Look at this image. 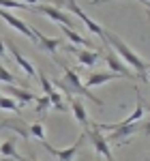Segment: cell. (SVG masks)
Wrapping results in <instances>:
<instances>
[{
    "mask_svg": "<svg viewBox=\"0 0 150 161\" xmlns=\"http://www.w3.org/2000/svg\"><path fill=\"white\" fill-rule=\"evenodd\" d=\"M105 43H107V45H112V50L122 58V62L131 64V67L137 71V77L142 80V82H146V80H148V77H146V67H148V64L142 60L137 54L131 50L122 39L118 37V35H114V32H110V30H105Z\"/></svg>",
    "mask_w": 150,
    "mask_h": 161,
    "instance_id": "6da1fadb",
    "label": "cell"
},
{
    "mask_svg": "<svg viewBox=\"0 0 150 161\" xmlns=\"http://www.w3.org/2000/svg\"><path fill=\"white\" fill-rule=\"evenodd\" d=\"M56 62L60 64V69L64 71V82H56V86L62 90L67 97H71V95H79V97H88V99L92 101V103H97V105H103V101L99 99V97H94L90 90H88L84 84H82V80H79V75H77V71H73L69 64H64L58 56H56Z\"/></svg>",
    "mask_w": 150,
    "mask_h": 161,
    "instance_id": "7a4b0ae2",
    "label": "cell"
},
{
    "mask_svg": "<svg viewBox=\"0 0 150 161\" xmlns=\"http://www.w3.org/2000/svg\"><path fill=\"white\" fill-rule=\"evenodd\" d=\"M84 140H86V131H82V136L77 137V140H75L69 148H54L51 144H47V140H45V142H41V146L47 150L50 155H54V157H56V161H75V155L79 153L82 144H84Z\"/></svg>",
    "mask_w": 150,
    "mask_h": 161,
    "instance_id": "3957f363",
    "label": "cell"
},
{
    "mask_svg": "<svg viewBox=\"0 0 150 161\" xmlns=\"http://www.w3.org/2000/svg\"><path fill=\"white\" fill-rule=\"evenodd\" d=\"M30 11L50 17L51 22H56L58 26H69V28H71V26L75 24L73 17H71L69 13H64L62 9H58V7H43V4H39V7H30Z\"/></svg>",
    "mask_w": 150,
    "mask_h": 161,
    "instance_id": "277c9868",
    "label": "cell"
},
{
    "mask_svg": "<svg viewBox=\"0 0 150 161\" xmlns=\"http://www.w3.org/2000/svg\"><path fill=\"white\" fill-rule=\"evenodd\" d=\"M86 137H90V142L94 144L99 157H105V161H114V155H112V150H110V146H107L110 142H107V137L103 136V131H99L94 125H90V129L86 131Z\"/></svg>",
    "mask_w": 150,
    "mask_h": 161,
    "instance_id": "5b68a950",
    "label": "cell"
},
{
    "mask_svg": "<svg viewBox=\"0 0 150 161\" xmlns=\"http://www.w3.org/2000/svg\"><path fill=\"white\" fill-rule=\"evenodd\" d=\"M64 2L69 4V9H71V11H73L75 15H77V17L82 19V24L86 26V28L90 30V32H92V35H97L99 39H103V41H105V28H101V26L97 24V22H94L92 17H88L86 11H82V7H79V4H77L75 0H64Z\"/></svg>",
    "mask_w": 150,
    "mask_h": 161,
    "instance_id": "8992f818",
    "label": "cell"
},
{
    "mask_svg": "<svg viewBox=\"0 0 150 161\" xmlns=\"http://www.w3.org/2000/svg\"><path fill=\"white\" fill-rule=\"evenodd\" d=\"M142 127H144V125H139V120H137V123H131V125H125V127H118V129L110 131L107 142H116V146H122V144L129 142V137H131V136L139 133Z\"/></svg>",
    "mask_w": 150,
    "mask_h": 161,
    "instance_id": "52a82bcc",
    "label": "cell"
},
{
    "mask_svg": "<svg viewBox=\"0 0 150 161\" xmlns=\"http://www.w3.org/2000/svg\"><path fill=\"white\" fill-rule=\"evenodd\" d=\"M0 19H4L7 24L11 26V28H15L17 32H22L24 37H28V39H32L35 41V35H32V28L26 24L24 19H19L17 15H13L11 11H7V9H0Z\"/></svg>",
    "mask_w": 150,
    "mask_h": 161,
    "instance_id": "ba28073f",
    "label": "cell"
},
{
    "mask_svg": "<svg viewBox=\"0 0 150 161\" xmlns=\"http://www.w3.org/2000/svg\"><path fill=\"white\" fill-rule=\"evenodd\" d=\"M64 50L71 52V54H75V58H77V62L82 64V67H94L97 64V60H99V54L92 50H86V47H73V45H64Z\"/></svg>",
    "mask_w": 150,
    "mask_h": 161,
    "instance_id": "9c48e42d",
    "label": "cell"
},
{
    "mask_svg": "<svg viewBox=\"0 0 150 161\" xmlns=\"http://www.w3.org/2000/svg\"><path fill=\"white\" fill-rule=\"evenodd\" d=\"M105 62H107L110 71L118 73L120 77H129V80H133V77H135V75H131V71L126 69V64L122 62V58H120V56H118L114 50H107V52H105Z\"/></svg>",
    "mask_w": 150,
    "mask_h": 161,
    "instance_id": "30bf717a",
    "label": "cell"
},
{
    "mask_svg": "<svg viewBox=\"0 0 150 161\" xmlns=\"http://www.w3.org/2000/svg\"><path fill=\"white\" fill-rule=\"evenodd\" d=\"M32 35H35V39H39V47L43 52H47V54H51V58H56V50L60 47V45H64L62 39H54V37H47V35H43L41 30H32Z\"/></svg>",
    "mask_w": 150,
    "mask_h": 161,
    "instance_id": "8fae6325",
    "label": "cell"
},
{
    "mask_svg": "<svg viewBox=\"0 0 150 161\" xmlns=\"http://www.w3.org/2000/svg\"><path fill=\"white\" fill-rule=\"evenodd\" d=\"M144 112H146V110H144V105H142V101H139V105H137L133 112H131L129 116H126L125 120H120V123H112V125H94V127H97L99 131H114V129H118V127H125V125L137 123L139 118L144 116Z\"/></svg>",
    "mask_w": 150,
    "mask_h": 161,
    "instance_id": "7c38bea8",
    "label": "cell"
},
{
    "mask_svg": "<svg viewBox=\"0 0 150 161\" xmlns=\"http://www.w3.org/2000/svg\"><path fill=\"white\" fill-rule=\"evenodd\" d=\"M69 103H71V110L75 114V120L84 127V131L90 129V118H88V112H86V105L82 103V99H77V97H69Z\"/></svg>",
    "mask_w": 150,
    "mask_h": 161,
    "instance_id": "4fadbf2b",
    "label": "cell"
},
{
    "mask_svg": "<svg viewBox=\"0 0 150 161\" xmlns=\"http://www.w3.org/2000/svg\"><path fill=\"white\" fill-rule=\"evenodd\" d=\"M7 50L11 52L13 60H15L17 64H19V67H22V69H24L28 77H35V73H37V71H35V67H32V64L28 62V58H24V54H22V52L17 50V45H15L13 41H9V43H7Z\"/></svg>",
    "mask_w": 150,
    "mask_h": 161,
    "instance_id": "5bb4252c",
    "label": "cell"
},
{
    "mask_svg": "<svg viewBox=\"0 0 150 161\" xmlns=\"http://www.w3.org/2000/svg\"><path fill=\"white\" fill-rule=\"evenodd\" d=\"M4 92L13 95L15 99L19 101V105H22V108H24L26 103H30V101H35V99H37V95H35V92H30V90H26V88H19V86H11V84H7Z\"/></svg>",
    "mask_w": 150,
    "mask_h": 161,
    "instance_id": "9a60e30c",
    "label": "cell"
},
{
    "mask_svg": "<svg viewBox=\"0 0 150 161\" xmlns=\"http://www.w3.org/2000/svg\"><path fill=\"white\" fill-rule=\"evenodd\" d=\"M120 75L114 73V71H97V73H92L90 77L86 80V88H94V86H101V84H105V82H112V80H118Z\"/></svg>",
    "mask_w": 150,
    "mask_h": 161,
    "instance_id": "2e32d148",
    "label": "cell"
},
{
    "mask_svg": "<svg viewBox=\"0 0 150 161\" xmlns=\"http://www.w3.org/2000/svg\"><path fill=\"white\" fill-rule=\"evenodd\" d=\"M60 30H62L64 39H69L73 45H79V47H92V41L90 39H84L79 32H75V30H71L69 26H60Z\"/></svg>",
    "mask_w": 150,
    "mask_h": 161,
    "instance_id": "e0dca14e",
    "label": "cell"
},
{
    "mask_svg": "<svg viewBox=\"0 0 150 161\" xmlns=\"http://www.w3.org/2000/svg\"><path fill=\"white\" fill-rule=\"evenodd\" d=\"M0 129H13V131H17L24 140H30V131H28V125L24 120H2Z\"/></svg>",
    "mask_w": 150,
    "mask_h": 161,
    "instance_id": "ac0fdd59",
    "label": "cell"
},
{
    "mask_svg": "<svg viewBox=\"0 0 150 161\" xmlns=\"http://www.w3.org/2000/svg\"><path fill=\"white\" fill-rule=\"evenodd\" d=\"M0 157H4V159H15V157H17L15 137H9L7 142H2V144H0Z\"/></svg>",
    "mask_w": 150,
    "mask_h": 161,
    "instance_id": "d6986e66",
    "label": "cell"
},
{
    "mask_svg": "<svg viewBox=\"0 0 150 161\" xmlns=\"http://www.w3.org/2000/svg\"><path fill=\"white\" fill-rule=\"evenodd\" d=\"M28 131H30V137H37L39 142H45V127H43V123L28 125Z\"/></svg>",
    "mask_w": 150,
    "mask_h": 161,
    "instance_id": "ffe728a7",
    "label": "cell"
},
{
    "mask_svg": "<svg viewBox=\"0 0 150 161\" xmlns=\"http://www.w3.org/2000/svg\"><path fill=\"white\" fill-rule=\"evenodd\" d=\"M50 108H51V101H50L47 95H43V97H37V99H35V110H37L39 114H45Z\"/></svg>",
    "mask_w": 150,
    "mask_h": 161,
    "instance_id": "44dd1931",
    "label": "cell"
},
{
    "mask_svg": "<svg viewBox=\"0 0 150 161\" xmlns=\"http://www.w3.org/2000/svg\"><path fill=\"white\" fill-rule=\"evenodd\" d=\"M39 82H41V88H43V92H45L47 97H51V95L56 92V88H54V84H51L50 80H47V75L43 73V71H39Z\"/></svg>",
    "mask_w": 150,
    "mask_h": 161,
    "instance_id": "7402d4cb",
    "label": "cell"
},
{
    "mask_svg": "<svg viewBox=\"0 0 150 161\" xmlns=\"http://www.w3.org/2000/svg\"><path fill=\"white\" fill-rule=\"evenodd\" d=\"M0 82H2V84H11V86L19 84V80H17V77H15L9 69H4L2 64H0Z\"/></svg>",
    "mask_w": 150,
    "mask_h": 161,
    "instance_id": "603a6c76",
    "label": "cell"
},
{
    "mask_svg": "<svg viewBox=\"0 0 150 161\" xmlns=\"http://www.w3.org/2000/svg\"><path fill=\"white\" fill-rule=\"evenodd\" d=\"M0 110L19 112V110H22V105H19V103H15L13 99H9V97H0Z\"/></svg>",
    "mask_w": 150,
    "mask_h": 161,
    "instance_id": "cb8c5ba5",
    "label": "cell"
},
{
    "mask_svg": "<svg viewBox=\"0 0 150 161\" xmlns=\"http://www.w3.org/2000/svg\"><path fill=\"white\" fill-rule=\"evenodd\" d=\"M19 2H24V4H30V7H32V4H51V7H58V9H60V7L64 4L62 0H19Z\"/></svg>",
    "mask_w": 150,
    "mask_h": 161,
    "instance_id": "d4e9b609",
    "label": "cell"
},
{
    "mask_svg": "<svg viewBox=\"0 0 150 161\" xmlns=\"http://www.w3.org/2000/svg\"><path fill=\"white\" fill-rule=\"evenodd\" d=\"M142 105H144V110L150 112V103H142ZM144 131H146V136H150V120H148V123H144Z\"/></svg>",
    "mask_w": 150,
    "mask_h": 161,
    "instance_id": "484cf974",
    "label": "cell"
},
{
    "mask_svg": "<svg viewBox=\"0 0 150 161\" xmlns=\"http://www.w3.org/2000/svg\"><path fill=\"white\" fill-rule=\"evenodd\" d=\"M15 161H39V159H37V157H32V155H30V157H22V155H17Z\"/></svg>",
    "mask_w": 150,
    "mask_h": 161,
    "instance_id": "4316f807",
    "label": "cell"
},
{
    "mask_svg": "<svg viewBox=\"0 0 150 161\" xmlns=\"http://www.w3.org/2000/svg\"><path fill=\"white\" fill-rule=\"evenodd\" d=\"M0 58H4V43H2V39H0Z\"/></svg>",
    "mask_w": 150,
    "mask_h": 161,
    "instance_id": "83f0119b",
    "label": "cell"
},
{
    "mask_svg": "<svg viewBox=\"0 0 150 161\" xmlns=\"http://www.w3.org/2000/svg\"><path fill=\"white\" fill-rule=\"evenodd\" d=\"M99 2H114V0H94L92 4H99Z\"/></svg>",
    "mask_w": 150,
    "mask_h": 161,
    "instance_id": "f1b7e54d",
    "label": "cell"
},
{
    "mask_svg": "<svg viewBox=\"0 0 150 161\" xmlns=\"http://www.w3.org/2000/svg\"><path fill=\"white\" fill-rule=\"evenodd\" d=\"M0 161H9V159H4V157H0Z\"/></svg>",
    "mask_w": 150,
    "mask_h": 161,
    "instance_id": "f546056e",
    "label": "cell"
},
{
    "mask_svg": "<svg viewBox=\"0 0 150 161\" xmlns=\"http://www.w3.org/2000/svg\"><path fill=\"white\" fill-rule=\"evenodd\" d=\"M97 161H101V157H99V155H97Z\"/></svg>",
    "mask_w": 150,
    "mask_h": 161,
    "instance_id": "4dcf8cb0",
    "label": "cell"
},
{
    "mask_svg": "<svg viewBox=\"0 0 150 161\" xmlns=\"http://www.w3.org/2000/svg\"><path fill=\"white\" fill-rule=\"evenodd\" d=\"M92 2H94V0H92Z\"/></svg>",
    "mask_w": 150,
    "mask_h": 161,
    "instance_id": "1f68e13d",
    "label": "cell"
}]
</instances>
